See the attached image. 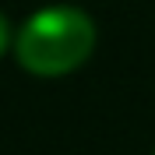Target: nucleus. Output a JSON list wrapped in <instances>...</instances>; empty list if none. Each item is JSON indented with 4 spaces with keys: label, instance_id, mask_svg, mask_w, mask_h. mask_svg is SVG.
<instances>
[{
    "label": "nucleus",
    "instance_id": "obj_1",
    "mask_svg": "<svg viewBox=\"0 0 155 155\" xmlns=\"http://www.w3.org/2000/svg\"><path fill=\"white\" fill-rule=\"evenodd\" d=\"M92 49H95L92 18L85 11L64 7V4L35 11L14 39L18 64L39 78H57L81 67Z\"/></svg>",
    "mask_w": 155,
    "mask_h": 155
},
{
    "label": "nucleus",
    "instance_id": "obj_2",
    "mask_svg": "<svg viewBox=\"0 0 155 155\" xmlns=\"http://www.w3.org/2000/svg\"><path fill=\"white\" fill-rule=\"evenodd\" d=\"M7 46H11V25H7L4 14H0V57L7 53Z\"/></svg>",
    "mask_w": 155,
    "mask_h": 155
}]
</instances>
